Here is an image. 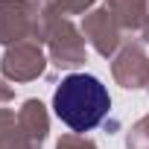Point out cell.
I'll use <instances>...</instances> for the list:
<instances>
[{
  "label": "cell",
  "mask_w": 149,
  "mask_h": 149,
  "mask_svg": "<svg viewBox=\"0 0 149 149\" xmlns=\"http://www.w3.org/2000/svg\"><path fill=\"white\" fill-rule=\"evenodd\" d=\"M108 88L91 73H70L53 94L56 117L73 132H91L108 114Z\"/></svg>",
  "instance_id": "1"
}]
</instances>
